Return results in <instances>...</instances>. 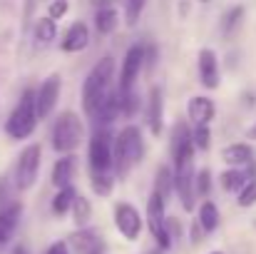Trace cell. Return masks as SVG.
I'll list each match as a JSON object with an SVG mask.
<instances>
[{
    "mask_svg": "<svg viewBox=\"0 0 256 254\" xmlns=\"http://www.w3.org/2000/svg\"><path fill=\"white\" fill-rule=\"evenodd\" d=\"M172 189H174V174H172V169L160 167V172H157V182H154V194L162 197V199L167 202V197L172 194Z\"/></svg>",
    "mask_w": 256,
    "mask_h": 254,
    "instance_id": "cell-23",
    "label": "cell"
},
{
    "mask_svg": "<svg viewBox=\"0 0 256 254\" xmlns=\"http://www.w3.org/2000/svg\"><path fill=\"white\" fill-rule=\"evenodd\" d=\"M252 157H254V152H252V147L244 145V142H236V145H229V147L222 150V160H224L226 165H232V167L249 165Z\"/></svg>",
    "mask_w": 256,
    "mask_h": 254,
    "instance_id": "cell-18",
    "label": "cell"
},
{
    "mask_svg": "<svg viewBox=\"0 0 256 254\" xmlns=\"http://www.w3.org/2000/svg\"><path fill=\"white\" fill-rule=\"evenodd\" d=\"M199 227L204 229V232H214L216 227H219V209H216V204L214 202H202V207H199Z\"/></svg>",
    "mask_w": 256,
    "mask_h": 254,
    "instance_id": "cell-21",
    "label": "cell"
},
{
    "mask_svg": "<svg viewBox=\"0 0 256 254\" xmlns=\"http://www.w3.org/2000/svg\"><path fill=\"white\" fill-rule=\"evenodd\" d=\"M75 197H78V194H75V187H72V184H70V187H62V189L55 194V199H52V212H55V214H65V212H70Z\"/></svg>",
    "mask_w": 256,
    "mask_h": 254,
    "instance_id": "cell-25",
    "label": "cell"
},
{
    "mask_svg": "<svg viewBox=\"0 0 256 254\" xmlns=\"http://www.w3.org/2000/svg\"><path fill=\"white\" fill-rule=\"evenodd\" d=\"M70 247L75 254H104V242L94 229H78L70 237Z\"/></svg>",
    "mask_w": 256,
    "mask_h": 254,
    "instance_id": "cell-13",
    "label": "cell"
},
{
    "mask_svg": "<svg viewBox=\"0 0 256 254\" xmlns=\"http://www.w3.org/2000/svg\"><path fill=\"white\" fill-rule=\"evenodd\" d=\"M12 254H28V252H25V247H15V249H12Z\"/></svg>",
    "mask_w": 256,
    "mask_h": 254,
    "instance_id": "cell-37",
    "label": "cell"
},
{
    "mask_svg": "<svg viewBox=\"0 0 256 254\" xmlns=\"http://www.w3.org/2000/svg\"><path fill=\"white\" fill-rule=\"evenodd\" d=\"M38 127V110H35V92L25 90L5 122V132L10 140H25Z\"/></svg>",
    "mask_w": 256,
    "mask_h": 254,
    "instance_id": "cell-3",
    "label": "cell"
},
{
    "mask_svg": "<svg viewBox=\"0 0 256 254\" xmlns=\"http://www.w3.org/2000/svg\"><path fill=\"white\" fill-rule=\"evenodd\" d=\"M72 174H75V160L72 157H62L58 160V165L52 167V184L58 189L70 187L72 184Z\"/></svg>",
    "mask_w": 256,
    "mask_h": 254,
    "instance_id": "cell-19",
    "label": "cell"
},
{
    "mask_svg": "<svg viewBox=\"0 0 256 254\" xmlns=\"http://www.w3.org/2000/svg\"><path fill=\"white\" fill-rule=\"evenodd\" d=\"M246 135H249V140H256V125L249 130V132H246Z\"/></svg>",
    "mask_w": 256,
    "mask_h": 254,
    "instance_id": "cell-36",
    "label": "cell"
},
{
    "mask_svg": "<svg viewBox=\"0 0 256 254\" xmlns=\"http://www.w3.org/2000/svg\"><path fill=\"white\" fill-rule=\"evenodd\" d=\"M144 155V140L142 130L137 125H127L120 130V135L112 142V167L117 174H124L132 165H137Z\"/></svg>",
    "mask_w": 256,
    "mask_h": 254,
    "instance_id": "cell-2",
    "label": "cell"
},
{
    "mask_svg": "<svg viewBox=\"0 0 256 254\" xmlns=\"http://www.w3.org/2000/svg\"><path fill=\"white\" fill-rule=\"evenodd\" d=\"M147 224H150V232H152V237L157 239V244H160L162 249H167L172 244V237H170V232H167L164 199L157 197L154 192H152V197H150V202H147Z\"/></svg>",
    "mask_w": 256,
    "mask_h": 254,
    "instance_id": "cell-7",
    "label": "cell"
},
{
    "mask_svg": "<svg viewBox=\"0 0 256 254\" xmlns=\"http://www.w3.org/2000/svg\"><path fill=\"white\" fill-rule=\"evenodd\" d=\"M68 8H70V3H68V0H52V3H50V8H48V18L60 20V18L68 13Z\"/></svg>",
    "mask_w": 256,
    "mask_h": 254,
    "instance_id": "cell-33",
    "label": "cell"
},
{
    "mask_svg": "<svg viewBox=\"0 0 256 254\" xmlns=\"http://www.w3.org/2000/svg\"><path fill=\"white\" fill-rule=\"evenodd\" d=\"M8 199H10V192H8V182H5V179H0V209L10 204Z\"/></svg>",
    "mask_w": 256,
    "mask_h": 254,
    "instance_id": "cell-34",
    "label": "cell"
},
{
    "mask_svg": "<svg viewBox=\"0 0 256 254\" xmlns=\"http://www.w3.org/2000/svg\"><path fill=\"white\" fill-rule=\"evenodd\" d=\"M209 187H212V172L209 169H199L194 174V192L199 197H206L209 194Z\"/></svg>",
    "mask_w": 256,
    "mask_h": 254,
    "instance_id": "cell-29",
    "label": "cell"
},
{
    "mask_svg": "<svg viewBox=\"0 0 256 254\" xmlns=\"http://www.w3.org/2000/svg\"><path fill=\"white\" fill-rule=\"evenodd\" d=\"M90 184H92V189H94L100 197H107V194H112V189H114V179H112L110 172H92Z\"/></svg>",
    "mask_w": 256,
    "mask_h": 254,
    "instance_id": "cell-26",
    "label": "cell"
},
{
    "mask_svg": "<svg viewBox=\"0 0 256 254\" xmlns=\"http://www.w3.org/2000/svg\"><path fill=\"white\" fill-rule=\"evenodd\" d=\"M94 28H97V33H102V35L114 33V28H117V10H114L112 5H102V8L97 10V15H94Z\"/></svg>",
    "mask_w": 256,
    "mask_h": 254,
    "instance_id": "cell-20",
    "label": "cell"
},
{
    "mask_svg": "<svg viewBox=\"0 0 256 254\" xmlns=\"http://www.w3.org/2000/svg\"><path fill=\"white\" fill-rule=\"evenodd\" d=\"M70 209H72V217H75L78 224H85L87 219H90V214H92V207H90V202H87L85 197H75Z\"/></svg>",
    "mask_w": 256,
    "mask_h": 254,
    "instance_id": "cell-28",
    "label": "cell"
},
{
    "mask_svg": "<svg viewBox=\"0 0 256 254\" xmlns=\"http://www.w3.org/2000/svg\"><path fill=\"white\" fill-rule=\"evenodd\" d=\"M114 224H117V229H120V234L124 239H137L140 232H142V217L127 202H120L114 207Z\"/></svg>",
    "mask_w": 256,
    "mask_h": 254,
    "instance_id": "cell-10",
    "label": "cell"
},
{
    "mask_svg": "<svg viewBox=\"0 0 256 254\" xmlns=\"http://www.w3.org/2000/svg\"><path fill=\"white\" fill-rule=\"evenodd\" d=\"M212 254H222V252H212Z\"/></svg>",
    "mask_w": 256,
    "mask_h": 254,
    "instance_id": "cell-41",
    "label": "cell"
},
{
    "mask_svg": "<svg viewBox=\"0 0 256 254\" xmlns=\"http://www.w3.org/2000/svg\"><path fill=\"white\" fill-rule=\"evenodd\" d=\"M90 45V30H87L85 23H75L68 33H65V40H62V50L65 53H80Z\"/></svg>",
    "mask_w": 256,
    "mask_h": 254,
    "instance_id": "cell-16",
    "label": "cell"
},
{
    "mask_svg": "<svg viewBox=\"0 0 256 254\" xmlns=\"http://www.w3.org/2000/svg\"><path fill=\"white\" fill-rule=\"evenodd\" d=\"M45 254H70V252H68V244L65 242H55Z\"/></svg>",
    "mask_w": 256,
    "mask_h": 254,
    "instance_id": "cell-35",
    "label": "cell"
},
{
    "mask_svg": "<svg viewBox=\"0 0 256 254\" xmlns=\"http://www.w3.org/2000/svg\"><path fill=\"white\" fill-rule=\"evenodd\" d=\"M100 3H102V5H114L117 0H100Z\"/></svg>",
    "mask_w": 256,
    "mask_h": 254,
    "instance_id": "cell-38",
    "label": "cell"
},
{
    "mask_svg": "<svg viewBox=\"0 0 256 254\" xmlns=\"http://www.w3.org/2000/svg\"><path fill=\"white\" fill-rule=\"evenodd\" d=\"M40 160H42V147L40 145H28L20 155H18V165H15V187L20 192L30 189L38 179V172H40Z\"/></svg>",
    "mask_w": 256,
    "mask_h": 254,
    "instance_id": "cell-5",
    "label": "cell"
},
{
    "mask_svg": "<svg viewBox=\"0 0 256 254\" xmlns=\"http://www.w3.org/2000/svg\"><path fill=\"white\" fill-rule=\"evenodd\" d=\"M199 80L206 90H216L222 83V73H219V60L216 53L212 48H202L199 50Z\"/></svg>",
    "mask_w": 256,
    "mask_h": 254,
    "instance_id": "cell-11",
    "label": "cell"
},
{
    "mask_svg": "<svg viewBox=\"0 0 256 254\" xmlns=\"http://www.w3.org/2000/svg\"><path fill=\"white\" fill-rule=\"evenodd\" d=\"M144 3H147V0H127V5H124L127 25H134V23L140 20V15H142V10H144Z\"/></svg>",
    "mask_w": 256,
    "mask_h": 254,
    "instance_id": "cell-32",
    "label": "cell"
},
{
    "mask_svg": "<svg viewBox=\"0 0 256 254\" xmlns=\"http://www.w3.org/2000/svg\"><path fill=\"white\" fill-rule=\"evenodd\" d=\"M222 187L226 189V192H239L249 179H252V174H246V172H242V169H236V167H232V169H226V172H222Z\"/></svg>",
    "mask_w": 256,
    "mask_h": 254,
    "instance_id": "cell-22",
    "label": "cell"
},
{
    "mask_svg": "<svg viewBox=\"0 0 256 254\" xmlns=\"http://www.w3.org/2000/svg\"><path fill=\"white\" fill-rule=\"evenodd\" d=\"M60 90H62V83H60V75H50L45 83L40 85V90L35 92V110H38V120H45L52 107L58 105L60 100Z\"/></svg>",
    "mask_w": 256,
    "mask_h": 254,
    "instance_id": "cell-9",
    "label": "cell"
},
{
    "mask_svg": "<svg viewBox=\"0 0 256 254\" xmlns=\"http://www.w3.org/2000/svg\"><path fill=\"white\" fill-rule=\"evenodd\" d=\"M147 125L152 130V135H162L164 127V95L162 87H152L150 97H147Z\"/></svg>",
    "mask_w": 256,
    "mask_h": 254,
    "instance_id": "cell-12",
    "label": "cell"
},
{
    "mask_svg": "<svg viewBox=\"0 0 256 254\" xmlns=\"http://www.w3.org/2000/svg\"><path fill=\"white\" fill-rule=\"evenodd\" d=\"M117 115H122V107H120V92L112 87L110 90V95L102 100V105L97 107V112H94V117H97V122L100 125H107V122H114V117Z\"/></svg>",
    "mask_w": 256,
    "mask_h": 254,
    "instance_id": "cell-17",
    "label": "cell"
},
{
    "mask_svg": "<svg viewBox=\"0 0 256 254\" xmlns=\"http://www.w3.org/2000/svg\"><path fill=\"white\" fill-rule=\"evenodd\" d=\"M20 212H22V207H20L18 202H10L8 207L0 209V244H2V247H5L8 239L12 237V232H15L18 222H20Z\"/></svg>",
    "mask_w": 256,
    "mask_h": 254,
    "instance_id": "cell-15",
    "label": "cell"
},
{
    "mask_svg": "<svg viewBox=\"0 0 256 254\" xmlns=\"http://www.w3.org/2000/svg\"><path fill=\"white\" fill-rule=\"evenodd\" d=\"M112 80H114V60L112 58H102L92 68V73L87 75L85 85H82V107H85V112L90 117H94L97 107L110 95Z\"/></svg>",
    "mask_w": 256,
    "mask_h": 254,
    "instance_id": "cell-1",
    "label": "cell"
},
{
    "mask_svg": "<svg viewBox=\"0 0 256 254\" xmlns=\"http://www.w3.org/2000/svg\"><path fill=\"white\" fill-rule=\"evenodd\" d=\"M199 3H209V0H199Z\"/></svg>",
    "mask_w": 256,
    "mask_h": 254,
    "instance_id": "cell-39",
    "label": "cell"
},
{
    "mask_svg": "<svg viewBox=\"0 0 256 254\" xmlns=\"http://www.w3.org/2000/svg\"><path fill=\"white\" fill-rule=\"evenodd\" d=\"M186 115H189V120H192L194 125H209V122L214 120V115H216V107H214V102H212L209 97L196 95V97L189 100Z\"/></svg>",
    "mask_w": 256,
    "mask_h": 254,
    "instance_id": "cell-14",
    "label": "cell"
},
{
    "mask_svg": "<svg viewBox=\"0 0 256 254\" xmlns=\"http://www.w3.org/2000/svg\"><path fill=\"white\" fill-rule=\"evenodd\" d=\"M90 172H110L112 169V135L107 130H100L87 150Z\"/></svg>",
    "mask_w": 256,
    "mask_h": 254,
    "instance_id": "cell-6",
    "label": "cell"
},
{
    "mask_svg": "<svg viewBox=\"0 0 256 254\" xmlns=\"http://www.w3.org/2000/svg\"><path fill=\"white\" fill-rule=\"evenodd\" d=\"M144 63H147V50H144V45H132V48L124 53L122 73H120V92L134 87V80H137V75H140V70H142Z\"/></svg>",
    "mask_w": 256,
    "mask_h": 254,
    "instance_id": "cell-8",
    "label": "cell"
},
{
    "mask_svg": "<svg viewBox=\"0 0 256 254\" xmlns=\"http://www.w3.org/2000/svg\"><path fill=\"white\" fill-rule=\"evenodd\" d=\"M82 140H85V125H82V120L72 110L62 112L55 120V127H52V147L58 152H72V150L80 147Z\"/></svg>",
    "mask_w": 256,
    "mask_h": 254,
    "instance_id": "cell-4",
    "label": "cell"
},
{
    "mask_svg": "<svg viewBox=\"0 0 256 254\" xmlns=\"http://www.w3.org/2000/svg\"><path fill=\"white\" fill-rule=\"evenodd\" d=\"M252 204H256V177H252L239 189V207H252Z\"/></svg>",
    "mask_w": 256,
    "mask_h": 254,
    "instance_id": "cell-30",
    "label": "cell"
},
{
    "mask_svg": "<svg viewBox=\"0 0 256 254\" xmlns=\"http://www.w3.org/2000/svg\"><path fill=\"white\" fill-rule=\"evenodd\" d=\"M55 35H58V25H55L52 18H40V20L35 23V38H38L42 45L52 43Z\"/></svg>",
    "mask_w": 256,
    "mask_h": 254,
    "instance_id": "cell-24",
    "label": "cell"
},
{
    "mask_svg": "<svg viewBox=\"0 0 256 254\" xmlns=\"http://www.w3.org/2000/svg\"><path fill=\"white\" fill-rule=\"evenodd\" d=\"M0 254H2V244H0Z\"/></svg>",
    "mask_w": 256,
    "mask_h": 254,
    "instance_id": "cell-40",
    "label": "cell"
},
{
    "mask_svg": "<svg viewBox=\"0 0 256 254\" xmlns=\"http://www.w3.org/2000/svg\"><path fill=\"white\" fill-rule=\"evenodd\" d=\"M244 18V8L242 5H236V8H232L226 15H224V23H222V30H224V35H229L236 25H239V20Z\"/></svg>",
    "mask_w": 256,
    "mask_h": 254,
    "instance_id": "cell-31",
    "label": "cell"
},
{
    "mask_svg": "<svg viewBox=\"0 0 256 254\" xmlns=\"http://www.w3.org/2000/svg\"><path fill=\"white\" fill-rule=\"evenodd\" d=\"M192 145H194V150H209V145H212V132H209V125H194V132H192Z\"/></svg>",
    "mask_w": 256,
    "mask_h": 254,
    "instance_id": "cell-27",
    "label": "cell"
}]
</instances>
